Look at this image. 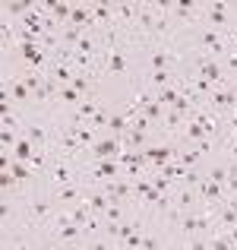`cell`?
<instances>
[{"instance_id":"cell-19","label":"cell","mask_w":237,"mask_h":250,"mask_svg":"<svg viewBox=\"0 0 237 250\" xmlns=\"http://www.w3.org/2000/svg\"><path fill=\"white\" fill-rule=\"evenodd\" d=\"M177 98H180V92H177V89H168V85H164V89H158V92H155V102L161 104V108H171V104H174Z\"/></svg>"},{"instance_id":"cell-20","label":"cell","mask_w":237,"mask_h":250,"mask_svg":"<svg viewBox=\"0 0 237 250\" xmlns=\"http://www.w3.org/2000/svg\"><path fill=\"white\" fill-rule=\"evenodd\" d=\"M25 136H29L35 146H48V133H44L41 124H29V130H25Z\"/></svg>"},{"instance_id":"cell-8","label":"cell","mask_w":237,"mask_h":250,"mask_svg":"<svg viewBox=\"0 0 237 250\" xmlns=\"http://www.w3.org/2000/svg\"><path fill=\"white\" fill-rule=\"evenodd\" d=\"M209 102H212L215 108L228 111V108H234V104H237V92H231V89H212V95H209Z\"/></svg>"},{"instance_id":"cell-18","label":"cell","mask_w":237,"mask_h":250,"mask_svg":"<svg viewBox=\"0 0 237 250\" xmlns=\"http://www.w3.org/2000/svg\"><path fill=\"white\" fill-rule=\"evenodd\" d=\"M89 219H92V206H89V203L82 200V203H79V206L73 209V215H70V222H76V225H82V228H85V225H89Z\"/></svg>"},{"instance_id":"cell-11","label":"cell","mask_w":237,"mask_h":250,"mask_svg":"<svg viewBox=\"0 0 237 250\" xmlns=\"http://www.w3.org/2000/svg\"><path fill=\"white\" fill-rule=\"evenodd\" d=\"M76 63H82V67H85V61H89V57H92V51H95V42H92V38L89 35H82V38H79V42H76Z\"/></svg>"},{"instance_id":"cell-3","label":"cell","mask_w":237,"mask_h":250,"mask_svg":"<svg viewBox=\"0 0 237 250\" xmlns=\"http://www.w3.org/2000/svg\"><path fill=\"white\" fill-rule=\"evenodd\" d=\"M199 76L215 85V83L225 80V67H221L218 61H212V57H202V61H199Z\"/></svg>"},{"instance_id":"cell-32","label":"cell","mask_w":237,"mask_h":250,"mask_svg":"<svg viewBox=\"0 0 237 250\" xmlns=\"http://www.w3.org/2000/svg\"><path fill=\"white\" fill-rule=\"evenodd\" d=\"M180 228L187 234H196V231H199V219H196V215H183V219H180Z\"/></svg>"},{"instance_id":"cell-49","label":"cell","mask_w":237,"mask_h":250,"mask_svg":"<svg viewBox=\"0 0 237 250\" xmlns=\"http://www.w3.org/2000/svg\"><path fill=\"white\" fill-rule=\"evenodd\" d=\"M228 70H237V54H234V51L228 54Z\"/></svg>"},{"instance_id":"cell-27","label":"cell","mask_w":237,"mask_h":250,"mask_svg":"<svg viewBox=\"0 0 237 250\" xmlns=\"http://www.w3.org/2000/svg\"><path fill=\"white\" fill-rule=\"evenodd\" d=\"M73 80H76V76L70 73L67 63H57V67H54V83H73Z\"/></svg>"},{"instance_id":"cell-46","label":"cell","mask_w":237,"mask_h":250,"mask_svg":"<svg viewBox=\"0 0 237 250\" xmlns=\"http://www.w3.org/2000/svg\"><path fill=\"white\" fill-rule=\"evenodd\" d=\"M190 203H193V193H190V190H183V193L177 196V206H180V209H187Z\"/></svg>"},{"instance_id":"cell-4","label":"cell","mask_w":237,"mask_h":250,"mask_svg":"<svg viewBox=\"0 0 237 250\" xmlns=\"http://www.w3.org/2000/svg\"><path fill=\"white\" fill-rule=\"evenodd\" d=\"M199 193H202V200L209 203V209H215L221 203V184H215L212 177H202L199 181Z\"/></svg>"},{"instance_id":"cell-5","label":"cell","mask_w":237,"mask_h":250,"mask_svg":"<svg viewBox=\"0 0 237 250\" xmlns=\"http://www.w3.org/2000/svg\"><path fill=\"white\" fill-rule=\"evenodd\" d=\"M104 193L111 196V203H123V200H130V196H133L136 190L130 187V184H123V181H117V177H114V181L104 184Z\"/></svg>"},{"instance_id":"cell-25","label":"cell","mask_w":237,"mask_h":250,"mask_svg":"<svg viewBox=\"0 0 237 250\" xmlns=\"http://www.w3.org/2000/svg\"><path fill=\"white\" fill-rule=\"evenodd\" d=\"M98 102H79V121H92V117L98 114Z\"/></svg>"},{"instance_id":"cell-22","label":"cell","mask_w":237,"mask_h":250,"mask_svg":"<svg viewBox=\"0 0 237 250\" xmlns=\"http://www.w3.org/2000/svg\"><path fill=\"white\" fill-rule=\"evenodd\" d=\"M13 152H16L19 162H32V155H35L32 152V140H19L16 146H13Z\"/></svg>"},{"instance_id":"cell-38","label":"cell","mask_w":237,"mask_h":250,"mask_svg":"<svg viewBox=\"0 0 237 250\" xmlns=\"http://www.w3.org/2000/svg\"><path fill=\"white\" fill-rule=\"evenodd\" d=\"M142 143H146V133H142V130H136V127H130V146L139 149Z\"/></svg>"},{"instance_id":"cell-47","label":"cell","mask_w":237,"mask_h":250,"mask_svg":"<svg viewBox=\"0 0 237 250\" xmlns=\"http://www.w3.org/2000/svg\"><path fill=\"white\" fill-rule=\"evenodd\" d=\"M73 89L79 92V95H82V92H89V80H82V76H76V80H73Z\"/></svg>"},{"instance_id":"cell-40","label":"cell","mask_w":237,"mask_h":250,"mask_svg":"<svg viewBox=\"0 0 237 250\" xmlns=\"http://www.w3.org/2000/svg\"><path fill=\"white\" fill-rule=\"evenodd\" d=\"M209 22H212V25H228V13H221V10H209Z\"/></svg>"},{"instance_id":"cell-21","label":"cell","mask_w":237,"mask_h":250,"mask_svg":"<svg viewBox=\"0 0 237 250\" xmlns=\"http://www.w3.org/2000/svg\"><path fill=\"white\" fill-rule=\"evenodd\" d=\"M60 146L67 149V152H73V155H79V152H85V146H82V143L76 140L73 133H70V130H67V133H60Z\"/></svg>"},{"instance_id":"cell-30","label":"cell","mask_w":237,"mask_h":250,"mask_svg":"<svg viewBox=\"0 0 237 250\" xmlns=\"http://www.w3.org/2000/svg\"><path fill=\"white\" fill-rule=\"evenodd\" d=\"M123 203H111L108 209H104V222H120V215H123Z\"/></svg>"},{"instance_id":"cell-48","label":"cell","mask_w":237,"mask_h":250,"mask_svg":"<svg viewBox=\"0 0 237 250\" xmlns=\"http://www.w3.org/2000/svg\"><path fill=\"white\" fill-rule=\"evenodd\" d=\"M32 168H44V152H35V155H32Z\"/></svg>"},{"instance_id":"cell-39","label":"cell","mask_w":237,"mask_h":250,"mask_svg":"<svg viewBox=\"0 0 237 250\" xmlns=\"http://www.w3.org/2000/svg\"><path fill=\"white\" fill-rule=\"evenodd\" d=\"M79 196H82V193H79L76 187H63V190H57V200H63V203H67V200H79Z\"/></svg>"},{"instance_id":"cell-14","label":"cell","mask_w":237,"mask_h":250,"mask_svg":"<svg viewBox=\"0 0 237 250\" xmlns=\"http://www.w3.org/2000/svg\"><path fill=\"white\" fill-rule=\"evenodd\" d=\"M161 121H164V130H180V127H187V121H190V117L171 108V111H164V117H161Z\"/></svg>"},{"instance_id":"cell-51","label":"cell","mask_w":237,"mask_h":250,"mask_svg":"<svg viewBox=\"0 0 237 250\" xmlns=\"http://www.w3.org/2000/svg\"><path fill=\"white\" fill-rule=\"evenodd\" d=\"M231 44H234V51H237V32H231Z\"/></svg>"},{"instance_id":"cell-35","label":"cell","mask_w":237,"mask_h":250,"mask_svg":"<svg viewBox=\"0 0 237 250\" xmlns=\"http://www.w3.org/2000/svg\"><path fill=\"white\" fill-rule=\"evenodd\" d=\"M149 80H152V85L164 89V85H168V80H171V73H168V70H152V76H149Z\"/></svg>"},{"instance_id":"cell-13","label":"cell","mask_w":237,"mask_h":250,"mask_svg":"<svg viewBox=\"0 0 237 250\" xmlns=\"http://www.w3.org/2000/svg\"><path fill=\"white\" fill-rule=\"evenodd\" d=\"M79 234H85V228L76 225V222H63V225H57V238H60V241H76Z\"/></svg>"},{"instance_id":"cell-6","label":"cell","mask_w":237,"mask_h":250,"mask_svg":"<svg viewBox=\"0 0 237 250\" xmlns=\"http://www.w3.org/2000/svg\"><path fill=\"white\" fill-rule=\"evenodd\" d=\"M92 155H95L98 162L101 159H120V143L117 140H101V143L92 146Z\"/></svg>"},{"instance_id":"cell-23","label":"cell","mask_w":237,"mask_h":250,"mask_svg":"<svg viewBox=\"0 0 237 250\" xmlns=\"http://www.w3.org/2000/svg\"><path fill=\"white\" fill-rule=\"evenodd\" d=\"M48 212H51V203H48V200H35V203H29V215H32V219H44Z\"/></svg>"},{"instance_id":"cell-10","label":"cell","mask_w":237,"mask_h":250,"mask_svg":"<svg viewBox=\"0 0 237 250\" xmlns=\"http://www.w3.org/2000/svg\"><path fill=\"white\" fill-rule=\"evenodd\" d=\"M171 155H174V149H171V146H152V149H146V159H149V162H155L158 168L168 165Z\"/></svg>"},{"instance_id":"cell-29","label":"cell","mask_w":237,"mask_h":250,"mask_svg":"<svg viewBox=\"0 0 237 250\" xmlns=\"http://www.w3.org/2000/svg\"><path fill=\"white\" fill-rule=\"evenodd\" d=\"M193 10H196V6H193V0H180V3L174 6V13H177L180 19H190V16H193Z\"/></svg>"},{"instance_id":"cell-34","label":"cell","mask_w":237,"mask_h":250,"mask_svg":"<svg viewBox=\"0 0 237 250\" xmlns=\"http://www.w3.org/2000/svg\"><path fill=\"white\" fill-rule=\"evenodd\" d=\"M41 80H44V76L38 73V70H32V73H25V76H22V83L29 85L32 92H38V85H41Z\"/></svg>"},{"instance_id":"cell-16","label":"cell","mask_w":237,"mask_h":250,"mask_svg":"<svg viewBox=\"0 0 237 250\" xmlns=\"http://www.w3.org/2000/svg\"><path fill=\"white\" fill-rule=\"evenodd\" d=\"M82 200H85V203L92 206V212H104V209L111 206V196L104 193V190H101V193H85Z\"/></svg>"},{"instance_id":"cell-44","label":"cell","mask_w":237,"mask_h":250,"mask_svg":"<svg viewBox=\"0 0 237 250\" xmlns=\"http://www.w3.org/2000/svg\"><path fill=\"white\" fill-rule=\"evenodd\" d=\"M108 121H111V117H104V111H98V114L92 117L89 124H92V127H108Z\"/></svg>"},{"instance_id":"cell-28","label":"cell","mask_w":237,"mask_h":250,"mask_svg":"<svg viewBox=\"0 0 237 250\" xmlns=\"http://www.w3.org/2000/svg\"><path fill=\"white\" fill-rule=\"evenodd\" d=\"M10 171H13V174H16V181H25V177H32V171H29V165H25V162H13V165H10Z\"/></svg>"},{"instance_id":"cell-52","label":"cell","mask_w":237,"mask_h":250,"mask_svg":"<svg viewBox=\"0 0 237 250\" xmlns=\"http://www.w3.org/2000/svg\"><path fill=\"white\" fill-rule=\"evenodd\" d=\"M234 225H237V209H234ZM234 225H231V228H234Z\"/></svg>"},{"instance_id":"cell-9","label":"cell","mask_w":237,"mask_h":250,"mask_svg":"<svg viewBox=\"0 0 237 250\" xmlns=\"http://www.w3.org/2000/svg\"><path fill=\"white\" fill-rule=\"evenodd\" d=\"M111 10H114V16L120 19L123 25H136V6L133 3H114Z\"/></svg>"},{"instance_id":"cell-43","label":"cell","mask_w":237,"mask_h":250,"mask_svg":"<svg viewBox=\"0 0 237 250\" xmlns=\"http://www.w3.org/2000/svg\"><path fill=\"white\" fill-rule=\"evenodd\" d=\"M13 184H16V174H13V171H3V174H0V187H3V190H10Z\"/></svg>"},{"instance_id":"cell-12","label":"cell","mask_w":237,"mask_h":250,"mask_svg":"<svg viewBox=\"0 0 237 250\" xmlns=\"http://www.w3.org/2000/svg\"><path fill=\"white\" fill-rule=\"evenodd\" d=\"M44 10L54 16V22H70V16H73V6L70 3H44Z\"/></svg>"},{"instance_id":"cell-2","label":"cell","mask_w":237,"mask_h":250,"mask_svg":"<svg viewBox=\"0 0 237 250\" xmlns=\"http://www.w3.org/2000/svg\"><path fill=\"white\" fill-rule=\"evenodd\" d=\"M120 168L123 165L117 159H101L95 168H92V177H95V181H114V177L120 174Z\"/></svg>"},{"instance_id":"cell-50","label":"cell","mask_w":237,"mask_h":250,"mask_svg":"<svg viewBox=\"0 0 237 250\" xmlns=\"http://www.w3.org/2000/svg\"><path fill=\"white\" fill-rule=\"evenodd\" d=\"M142 247H149V250H152V247H158V241H155V238H142Z\"/></svg>"},{"instance_id":"cell-33","label":"cell","mask_w":237,"mask_h":250,"mask_svg":"<svg viewBox=\"0 0 237 250\" xmlns=\"http://www.w3.org/2000/svg\"><path fill=\"white\" fill-rule=\"evenodd\" d=\"M60 98H63V102H70V104H79V102H82L73 85H60Z\"/></svg>"},{"instance_id":"cell-37","label":"cell","mask_w":237,"mask_h":250,"mask_svg":"<svg viewBox=\"0 0 237 250\" xmlns=\"http://www.w3.org/2000/svg\"><path fill=\"white\" fill-rule=\"evenodd\" d=\"M177 155H180V165L183 168H193L196 159H199V149H196V152H190V149H187V152H177Z\"/></svg>"},{"instance_id":"cell-42","label":"cell","mask_w":237,"mask_h":250,"mask_svg":"<svg viewBox=\"0 0 237 250\" xmlns=\"http://www.w3.org/2000/svg\"><path fill=\"white\" fill-rule=\"evenodd\" d=\"M209 177H212L215 184H221V187H225V181H228V168H212V171H209Z\"/></svg>"},{"instance_id":"cell-41","label":"cell","mask_w":237,"mask_h":250,"mask_svg":"<svg viewBox=\"0 0 237 250\" xmlns=\"http://www.w3.org/2000/svg\"><path fill=\"white\" fill-rule=\"evenodd\" d=\"M152 187H155V190H161V193H168V190H171V177H164V174L152 177Z\"/></svg>"},{"instance_id":"cell-24","label":"cell","mask_w":237,"mask_h":250,"mask_svg":"<svg viewBox=\"0 0 237 250\" xmlns=\"http://www.w3.org/2000/svg\"><path fill=\"white\" fill-rule=\"evenodd\" d=\"M149 63H152V70H168V63H171V54H168V51H152Z\"/></svg>"},{"instance_id":"cell-26","label":"cell","mask_w":237,"mask_h":250,"mask_svg":"<svg viewBox=\"0 0 237 250\" xmlns=\"http://www.w3.org/2000/svg\"><path fill=\"white\" fill-rule=\"evenodd\" d=\"M29 95H32V89H29L22 80L13 83V98H16V102H29Z\"/></svg>"},{"instance_id":"cell-17","label":"cell","mask_w":237,"mask_h":250,"mask_svg":"<svg viewBox=\"0 0 237 250\" xmlns=\"http://www.w3.org/2000/svg\"><path fill=\"white\" fill-rule=\"evenodd\" d=\"M51 181H54L57 187H60V184H70V181H73V171L57 162V165H51Z\"/></svg>"},{"instance_id":"cell-36","label":"cell","mask_w":237,"mask_h":250,"mask_svg":"<svg viewBox=\"0 0 237 250\" xmlns=\"http://www.w3.org/2000/svg\"><path fill=\"white\" fill-rule=\"evenodd\" d=\"M79 38H82V29H76V25H67V32H63V42L76 48V42H79Z\"/></svg>"},{"instance_id":"cell-1","label":"cell","mask_w":237,"mask_h":250,"mask_svg":"<svg viewBox=\"0 0 237 250\" xmlns=\"http://www.w3.org/2000/svg\"><path fill=\"white\" fill-rule=\"evenodd\" d=\"M199 44H202V51H206V57L228 54V48H225V42H221V35H218V32H212V29H206V32L199 35Z\"/></svg>"},{"instance_id":"cell-7","label":"cell","mask_w":237,"mask_h":250,"mask_svg":"<svg viewBox=\"0 0 237 250\" xmlns=\"http://www.w3.org/2000/svg\"><path fill=\"white\" fill-rule=\"evenodd\" d=\"M22 57H25V63H32L35 70H41V67H44V48H41L38 42L22 44Z\"/></svg>"},{"instance_id":"cell-15","label":"cell","mask_w":237,"mask_h":250,"mask_svg":"<svg viewBox=\"0 0 237 250\" xmlns=\"http://www.w3.org/2000/svg\"><path fill=\"white\" fill-rule=\"evenodd\" d=\"M108 70H111V73H127V57H123L120 48H111V54H108Z\"/></svg>"},{"instance_id":"cell-31","label":"cell","mask_w":237,"mask_h":250,"mask_svg":"<svg viewBox=\"0 0 237 250\" xmlns=\"http://www.w3.org/2000/svg\"><path fill=\"white\" fill-rule=\"evenodd\" d=\"M183 130H187V136H190V140H206V130H202L196 121H187V127H183Z\"/></svg>"},{"instance_id":"cell-45","label":"cell","mask_w":237,"mask_h":250,"mask_svg":"<svg viewBox=\"0 0 237 250\" xmlns=\"http://www.w3.org/2000/svg\"><path fill=\"white\" fill-rule=\"evenodd\" d=\"M0 143H3V146H16V136H13V130L3 127V133H0Z\"/></svg>"}]
</instances>
